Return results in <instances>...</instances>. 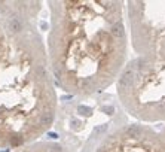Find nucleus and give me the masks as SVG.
Listing matches in <instances>:
<instances>
[{"label":"nucleus","instance_id":"f257e3e1","mask_svg":"<svg viewBox=\"0 0 165 152\" xmlns=\"http://www.w3.org/2000/svg\"><path fill=\"white\" fill-rule=\"evenodd\" d=\"M46 52L55 87L74 98L101 94L128 61L125 3L51 0Z\"/></svg>","mask_w":165,"mask_h":152},{"label":"nucleus","instance_id":"f03ea898","mask_svg":"<svg viewBox=\"0 0 165 152\" xmlns=\"http://www.w3.org/2000/svg\"><path fill=\"white\" fill-rule=\"evenodd\" d=\"M39 2H0V149L40 140L54 127L58 94L37 29Z\"/></svg>","mask_w":165,"mask_h":152},{"label":"nucleus","instance_id":"7ed1b4c3","mask_svg":"<svg viewBox=\"0 0 165 152\" xmlns=\"http://www.w3.org/2000/svg\"><path fill=\"white\" fill-rule=\"evenodd\" d=\"M115 87L120 107L137 122H165V55H134Z\"/></svg>","mask_w":165,"mask_h":152},{"label":"nucleus","instance_id":"20e7f679","mask_svg":"<svg viewBox=\"0 0 165 152\" xmlns=\"http://www.w3.org/2000/svg\"><path fill=\"white\" fill-rule=\"evenodd\" d=\"M125 21L135 55H165V0H129Z\"/></svg>","mask_w":165,"mask_h":152},{"label":"nucleus","instance_id":"39448f33","mask_svg":"<svg viewBox=\"0 0 165 152\" xmlns=\"http://www.w3.org/2000/svg\"><path fill=\"white\" fill-rule=\"evenodd\" d=\"M94 152H165L159 131L152 125L134 122L112 131Z\"/></svg>","mask_w":165,"mask_h":152},{"label":"nucleus","instance_id":"423d86ee","mask_svg":"<svg viewBox=\"0 0 165 152\" xmlns=\"http://www.w3.org/2000/svg\"><path fill=\"white\" fill-rule=\"evenodd\" d=\"M12 152H70V151L58 140H42L40 139L37 142L16 148Z\"/></svg>","mask_w":165,"mask_h":152},{"label":"nucleus","instance_id":"0eeeda50","mask_svg":"<svg viewBox=\"0 0 165 152\" xmlns=\"http://www.w3.org/2000/svg\"><path fill=\"white\" fill-rule=\"evenodd\" d=\"M159 136H161V142H162V146H164V151H165V125L162 127V130L159 131Z\"/></svg>","mask_w":165,"mask_h":152}]
</instances>
